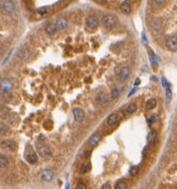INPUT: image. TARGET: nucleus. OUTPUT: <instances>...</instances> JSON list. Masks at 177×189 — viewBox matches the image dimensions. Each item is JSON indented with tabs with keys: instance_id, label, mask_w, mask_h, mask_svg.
<instances>
[{
	"instance_id": "nucleus-1",
	"label": "nucleus",
	"mask_w": 177,
	"mask_h": 189,
	"mask_svg": "<svg viewBox=\"0 0 177 189\" xmlns=\"http://www.w3.org/2000/svg\"><path fill=\"white\" fill-rule=\"evenodd\" d=\"M102 24L104 27L111 29L117 24V18L112 14H105L102 18Z\"/></svg>"
},
{
	"instance_id": "nucleus-2",
	"label": "nucleus",
	"mask_w": 177,
	"mask_h": 189,
	"mask_svg": "<svg viewBox=\"0 0 177 189\" xmlns=\"http://www.w3.org/2000/svg\"><path fill=\"white\" fill-rule=\"evenodd\" d=\"M36 149H37V152H38V154L42 158H44L45 159H49L50 158L52 157L51 150L49 149V147L48 145L43 144H37L36 145Z\"/></svg>"
},
{
	"instance_id": "nucleus-3",
	"label": "nucleus",
	"mask_w": 177,
	"mask_h": 189,
	"mask_svg": "<svg viewBox=\"0 0 177 189\" xmlns=\"http://www.w3.org/2000/svg\"><path fill=\"white\" fill-rule=\"evenodd\" d=\"M165 45L168 49L172 51H176L177 50V36H171L167 37L165 41Z\"/></svg>"
},
{
	"instance_id": "nucleus-4",
	"label": "nucleus",
	"mask_w": 177,
	"mask_h": 189,
	"mask_svg": "<svg viewBox=\"0 0 177 189\" xmlns=\"http://www.w3.org/2000/svg\"><path fill=\"white\" fill-rule=\"evenodd\" d=\"M130 73V70L128 66H122L117 72V78H119L120 81H125L126 79L129 77Z\"/></svg>"
},
{
	"instance_id": "nucleus-5",
	"label": "nucleus",
	"mask_w": 177,
	"mask_h": 189,
	"mask_svg": "<svg viewBox=\"0 0 177 189\" xmlns=\"http://www.w3.org/2000/svg\"><path fill=\"white\" fill-rule=\"evenodd\" d=\"M1 6L2 10L7 13H11L15 10V4L12 0H5L4 2H2Z\"/></svg>"
},
{
	"instance_id": "nucleus-6",
	"label": "nucleus",
	"mask_w": 177,
	"mask_h": 189,
	"mask_svg": "<svg viewBox=\"0 0 177 189\" xmlns=\"http://www.w3.org/2000/svg\"><path fill=\"white\" fill-rule=\"evenodd\" d=\"M86 24L89 28L91 29H94L99 25V19L97 18L95 15H90L87 18V22Z\"/></svg>"
},
{
	"instance_id": "nucleus-7",
	"label": "nucleus",
	"mask_w": 177,
	"mask_h": 189,
	"mask_svg": "<svg viewBox=\"0 0 177 189\" xmlns=\"http://www.w3.org/2000/svg\"><path fill=\"white\" fill-rule=\"evenodd\" d=\"M73 115H74V117H75V119L77 122H81V121L84 119V116H85L84 111L80 107L73 108Z\"/></svg>"
},
{
	"instance_id": "nucleus-8",
	"label": "nucleus",
	"mask_w": 177,
	"mask_h": 189,
	"mask_svg": "<svg viewBox=\"0 0 177 189\" xmlns=\"http://www.w3.org/2000/svg\"><path fill=\"white\" fill-rule=\"evenodd\" d=\"M58 30L59 29L57 27V25L54 23H49L46 25V27H45V32L47 33L49 36H55Z\"/></svg>"
},
{
	"instance_id": "nucleus-9",
	"label": "nucleus",
	"mask_w": 177,
	"mask_h": 189,
	"mask_svg": "<svg viewBox=\"0 0 177 189\" xmlns=\"http://www.w3.org/2000/svg\"><path fill=\"white\" fill-rule=\"evenodd\" d=\"M54 174L50 170H45L40 173V178L45 182H51L53 180Z\"/></svg>"
},
{
	"instance_id": "nucleus-10",
	"label": "nucleus",
	"mask_w": 177,
	"mask_h": 189,
	"mask_svg": "<svg viewBox=\"0 0 177 189\" xmlns=\"http://www.w3.org/2000/svg\"><path fill=\"white\" fill-rule=\"evenodd\" d=\"M12 89V83L10 79L4 78L1 80V90L3 92H8Z\"/></svg>"
},
{
	"instance_id": "nucleus-11",
	"label": "nucleus",
	"mask_w": 177,
	"mask_h": 189,
	"mask_svg": "<svg viewBox=\"0 0 177 189\" xmlns=\"http://www.w3.org/2000/svg\"><path fill=\"white\" fill-rule=\"evenodd\" d=\"M95 102L99 104H104L108 102V96L104 92H99L95 97Z\"/></svg>"
},
{
	"instance_id": "nucleus-12",
	"label": "nucleus",
	"mask_w": 177,
	"mask_h": 189,
	"mask_svg": "<svg viewBox=\"0 0 177 189\" xmlns=\"http://www.w3.org/2000/svg\"><path fill=\"white\" fill-rule=\"evenodd\" d=\"M55 23L57 25L58 29H60V30H64V29H65L67 26H68V21H67L65 18H64V17H60V18H58L56 20Z\"/></svg>"
},
{
	"instance_id": "nucleus-13",
	"label": "nucleus",
	"mask_w": 177,
	"mask_h": 189,
	"mask_svg": "<svg viewBox=\"0 0 177 189\" xmlns=\"http://www.w3.org/2000/svg\"><path fill=\"white\" fill-rule=\"evenodd\" d=\"M101 140H102V136H101V134L100 133H95L94 135H92L91 137L90 141H89V144H90V145L92 146V147H94V146H96L97 144H99Z\"/></svg>"
},
{
	"instance_id": "nucleus-14",
	"label": "nucleus",
	"mask_w": 177,
	"mask_h": 189,
	"mask_svg": "<svg viewBox=\"0 0 177 189\" xmlns=\"http://www.w3.org/2000/svg\"><path fill=\"white\" fill-rule=\"evenodd\" d=\"M120 10L122 11V13H124L126 15H129L132 12V7H130V4L129 1H125L121 4L120 6Z\"/></svg>"
},
{
	"instance_id": "nucleus-15",
	"label": "nucleus",
	"mask_w": 177,
	"mask_h": 189,
	"mask_svg": "<svg viewBox=\"0 0 177 189\" xmlns=\"http://www.w3.org/2000/svg\"><path fill=\"white\" fill-rule=\"evenodd\" d=\"M2 147L8 150H15L17 148V144L14 141H4L2 142Z\"/></svg>"
},
{
	"instance_id": "nucleus-16",
	"label": "nucleus",
	"mask_w": 177,
	"mask_h": 189,
	"mask_svg": "<svg viewBox=\"0 0 177 189\" xmlns=\"http://www.w3.org/2000/svg\"><path fill=\"white\" fill-rule=\"evenodd\" d=\"M25 159L30 164H36L37 162V156L35 153H28L25 155Z\"/></svg>"
},
{
	"instance_id": "nucleus-17",
	"label": "nucleus",
	"mask_w": 177,
	"mask_h": 189,
	"mask_svg": "<svg viewBox=\"0 0 177 189\" xmlns=\"http://www.w3.org/2000/svg\"><path fill=\"white\" fill-rule=\"evenodd\" d=\"M49 13V8L48 7H43L40 8L36 10V15H38L40 18H43V17H46Z\"/></svg>"
},
{
	"instance_id": "nucleus-18",
	"label": "nucleus",
	"mask_w": 177,
	"mask_h": 189,
	"mask_svg": "<svg viewBox=\"0 0 177 189\" xmlns=\"http://www.w3.org/2000/svg\"><path fill=\"white\" fill-rule=\"evenodd\" d=\"M117 120H119V116H117V115L115 114V113H113V114L109 115V116L107 117V124L113 126L117 122Z\"/></svg>"
},
{
	"instance_id": "nucleus-19",
	"label": "nucleus",
	"mask_w": 177,
	"mask_h": 189,
	"mask_svg": "<svg viewBox=\"0 0 177 189\" xmlns=\"http://www.w3.org/2000/svg\"><path fill=\"white\" fill-rule=\"evenodd\" d=\"M157 105V100L154 98H151L145 103V110H151Z\"/></svg>"
},
{
	"instance_id": "nucleus-20",
	"label": "nucleus",
	"mask_w": 177,
	"mask_h": 189,
	"mask_svg": "<svg viewBox=\"0 0 177 189\" xmlns=\"http://www.w3.org/2000/svg\"><path fill=\"white\" fill-rule=\"evenodd\" d=\"M8 158L5 156V155L1 154V156H0V166H1V169H5V168L8 166Z\"/></svg>"
},
{
	"instance_id": "nucleus-21",
	"label": "nucleus",
	"mask_w": 177,
	"mask_h": 189,
	"mask_svg": "<svg viewBox=\"0 0 177 189\" xmlns=\"http://www.w3.org/2000/svg\"><path fill=\"white\" fill-rule=\"evenodd\" d=\"M137 110V105L135 103H130L129 105L126 108V113L127 114H133L134 112Z\"/></svg>"
},
{
	"instance_id": "nucleus-22",
	"label": "nucleus",
	"mask_w": 177,
	"mask_h": 189,
	"mask_svg": "<svg viewBox=\"0 0 177 189\" xmlns=\"http://www.w3.org/2000/svg\"><path fill=\"white\" fill-rule=\"evenodd\" d=\"M156 140H157V133L155 131H150L147 135V142L148 144H152Z\"/></svg>"
},
{
	"instance_id": "nucleus-23",
	"label": "nucleus",
	"mask_w": 177,
	"mask_h": 189,
	"mask_svg": "<svg viewBox=\"0 0 177 189\" xmlns=\"http://www.w3.org/2000/svg\"><path fill=\"white\" fill-rule=\"evenodd\" d=\"M139 171H140V168H139V166H132L130 169V175L136 176L139 173Z\"/></svg>"
},
{
	"instance_id": "nucleus-24",
	"label": "nucleus",
	"mask_w": 177,
	"mask_h": 189,
	"mask_svg": "<svg viewBox=\"0 0 177 189\" xmlns=\"http://www.w3.org/2000/svg\"><path fill=\"white\" fill-rule=\"evenodd\" d=\"M91 170V164L90 163H85V164H83L80 168V171L82 173H87L89 171Z\"/></svg>"
},
{
	"instance_id": "nucleus-25",
	"label": "nucleus",
	"mask_w": 177,
	"mask_h": 189,
	"mask_svg": "<svg viewBox=\"0 0 177 189\" xmlns=\"http://www.w3.org/2000/svg\"><path fill=\"white\" fill-rule=\"evenodd\" d=\"M116 189H128V184L125 182H119L116 184Z\"/></svg>"
},
{
	"instance_id": "nucleus-26",
	"label": "nucleus",
	"mask_w": 177,
	"mask_h": 189,
	"mask_svg": "<svg viewBox=\"0 0 177 189\" xmlns=\"http://www.w3.org/2000/svg\"><path fill=\"white\" fill-rule=\"evenodd\" d=\"M119 92H120L119 88H114V89L111 90V97L112 98H116L117 96L119 94Z\"/></svg>"
},
{
	"instance_id": "nucleus-27",
	"label": "nucleus",
	"mask_w": 177,
	"mask_h": 189,
	"mask_svg": "<svg viewBox=\"0 0 177 189\" xmlns=\"http://www.w3.org/2000/svg\"><path fill=\"white\" fill-rule=\"evenodd\" d=\"M166 94H167V102H170L171 97H172V91L169 87H167V89H166Z\"/></svg>"
},
{
	"instance_id": "nucleus-28",
	"label": "nucleus",
	"mask_w": 177,
	"mask_h": 189,
	"mask_svg": "<svg viewBox=\"0 0 177 189\" xmlns=\"http://www.w3.org/2000/svg\"><path fill=\"white\" fill-rule=\"evenodd\" d=\"M75 189H87V186H86V184H83V183H79L77 184V186H75Z\"/></svg>"
},
{
	"instance_id": "nucleus-29",
	"label": "nucleus",
	"mask_w": 177,
	"mask_h": 189,
	"mask_svg": "<svg viewBox=\"0 0 177 189\" xmlns=\"http://www.w3.org/2000/svg\"><path fill=\"white\" fill-rule=\"evenodd\" d=\"M155 120H156V116H151L150 118L147 119V122H148V124H152Z\"/></svg>"
},
{
	"instance_id": "nucleus-30",
	"label": "nucleus",
	"mask_w": 177,
	"mask_h": 189,
	"mask_svg": "<svg viewBox=\"0 0 177 189\" xmlns=\"http://www.w3.org/2000/svg\"><path fill=\"white\" fill-rule=\"evenodd\" d=\"M153 1L157 4V5H158V6H161V5H162V4H164L165 3V1L166 0H153Z\"/></svg>"
},
{
	"instance_id": "nucleus-31",
	"label": "nucleus",
	"mask_w": 177,
	"mask_h": 189,
	"mask_svg": "<svg viewBox=\"0 0 177 189\" xmlns=\"http://www.w3.org/2000/svg\"><path fill=\"white\" fill-rule=\"evenodd\" d=\"M101 189H111V186L109 184H103V186L101 187Z\"/></svg>"
},
{
	"instance_id": "nucleus-32",
	"label": "nucleus",
	"mask_w": 177,
	"mask_h": 189,
	"mask_svg": "<svg viewBox=\"0 0 177 189\" xmlns=\"http://www.w3.org/2000/svg\"><path fill=\"white\" fill-rule=\"evenodd\" d=\"M149 55H150V60H151V62H152V64H154L155 62V55L152 53V52H149Z\"/></svg>"
},
{
	"instance_id": "nucleus-33",
	"label": "nucleus",
	"mask_w": 177,
	"mask_h": 189,
	"mask_svg": "<svg viewBox=\"0 0 177 189\" xmlns=\"http://www.w3.org/2000/svg\"><path fill=\"white\" fill-rule=\"evenodd\" d=\"M97 3L99 4H102V5H104V4H106V0H94Z\"/></svg>"
},
{
	"instance_id": "nucleus-34",
	"label": "nucleus",
	"mask_w": 177,
	"mask_h": 189,
	"mask_svg": "<svg viewBox=\"0 0 177 189\" xmlns=\"http://www.w3.org/2000/svg\"><path fill=\"white\" fill-rule=\"evenodd\" d=\"M90 154H91V151L88 150L87 152H85V156H84V158H89L90 157Z\"/></svg>"
},
{
	"instance_id": "nucleus-35",
	"label": "nucleus",
	"mask_w": 177,
	"mask_h": 189,
	"mask_svg": "<svg viewBox=\"0 0 177 189\" xmlns=\"http://www.w3.org/2000/svg\"><path fill=\"white\" fill-rule=\"evenodd\" d=\"M162 85H163V87H166L167 86V81H166L165 78H162Z\"/></svg>"
},
{
	"instance_id": "nucleus-36",
	"label": "nucleus",
	"mask_w": 177,
	"mask_h": 189,
	"mask_svg": "<svg viewBox=\"0 0 177 189\" xmlns=\"http://www.w3.org/2000/svg\"><path fill=\"white\" fill-rule=\"evenodd\" d=\"M138 84H140V79H136V81H135V85H138Z\"/></svg>"
}]
</instances>
